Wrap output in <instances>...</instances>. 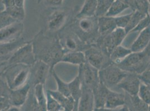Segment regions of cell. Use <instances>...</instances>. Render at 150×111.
Instances as JSON below:
<instances>
[{
  "label": "cell",
  "instance_id": "cell-54",
  "mask_svg": "<svg viewBox=\"0 0 150 111\" xmlns=\"http://www.w3.org/2000/svg\"><path fill=\"white\" fill-rule=\"evenodd\" d=\"M149 3H150V1H149Z\"/></svg>",
  "mask_w": 150,
  "mask_h": 111
},
{
  "label": "cell",
  "instance_id": "cell-44",
  "mask_svg": "<svg viewBox=\"0 0 150 111\" xmlns=\"http://www.w3.org/2000/svg\"><path fill=\"white\" fill-rule=\"evenodd\" d=\"M117 111H131V110L127 105H125L119 108Z\"/></svg>",
  "mask_w": 150,
  "mask_h": 111
},
{
  "label": "cell",
  "instance_id": "cell-40",
  "mask_svg": "<svg viewBox=\"0 0 150 111\" xmlns=\"http://www.w3.org/2000/svg\"><path fill=\"white\" fill-rule=\"evenodd\" d=\"M11 106L12 105L8 96H0V111L8 110Z\"/></svg>",
  "mask_w": 150,
  "mask_h": 111
},
{
  "label": "cell",
  "instance_id": "cell-22",
  "mask_svg": "<svg viewBox=\"0 0 150 111\" xmlns=\"http://www.w3.org/2000/svg\"><path fill=\"white\" fill-rule=\"evenodd\" d=\"M34 94L41 111H47V95L44 85L39 84L33 87Z\"/></svg>",
  "mask_w": 150,
  "mask_h": 111
},
{
  "label": "cell",
  "instance_id": "cell-23",
  "mask_svg": "<svg viewBox=\"0 0 150 111\" xmlns=\"http://www.w3.org/2000/svg\"><path fill=\"white\" fill-rule=\"evenodd\" d=\"M131 53L132 52L131 49L120 45L112 50L109 56V58L112 62L115 64L122 61Z\"/></svg>",
  "mask_w": 150,
  "mask_h": 111
},
{
  "label": "cell",
  "instance_id": "cell-27",
  "mask_svg": "<svg viewBox=\"0 0 150 111\" xmlns=\"http://www.w3.org/2000/svg\"><path fill=\"white\" fill-rule=\"evenodd\" d=\"M20 110L21 111H41L35 97L33 87L25 103L20 107Z\"/></svg>",
  "mask_w": 150,
  "mask_h": 111
},
{
  "label": "cell",
  "instance_id": "cell-18",
  "mask_svg": "<svg viewBox=\"0 0 150 111\" xmlns=\"http://www.w3.org/2000/svg\"><path fill=\"white\" fill-rule=\"evenodd\" d=\"M98 31L103 37L111 33L116 28L114 17L104 16L98 18Z\"/></svg>",
  "mask_w": 150,
  "mask_h": 111
},
{
  "label": "cell",
  "instance_id": "cell-39",
  "mask_svg": "<svg viewBox=\"0 0 150 111\" xmlns=\"http://www.w3.org/2000/svg\"><path fill=\"white\" fill-rule=\"evenodd\" d=\"M150 26V18L149 15L146 16L142 19L137 26L131 32H141Z\"/></svg>",
  "mask_w": 150,
  "mask_h": 111
},
{
  "label": "cell",
  "instance_id": "cell-41",
  "mask_svg": "<svg viewBox=\"0 0 150 111\" xmlns=\"http://www.w3.org/2000/svg\"><path fill=\"white\" fill-rule=\"evenodd\" d=\"M43 5L46 7L57 8L61 6L63 3V0H45L42 1Z\"/></svg>",
  "mask_w": 150,
  "mask_h": 111
},
{
  "label": "cell",
  "instance_id": "cell-53",
  "mask_svg": "<svg viewBox=\"0 0 150 111\" xmlns=\"http://www.w3.org/2000/svg\"><path fill=\"white\" fill-rule=\"evenodd\" d=\"M148 86H149V88H150V85H147Z\"/></svg>",
  "mask_w": 150,
  "mask_h": 111
},
{
  "label": "cell",
  "instance_id": "cell-26",
  "mask_svg": "<svg viewBox=\"0 0 150 111\" xmlns=\"http://www.w3.org/2000/svg\"><path fill=\"white\" fill-rule=\"evenodd\" d=\"M126 2L129 7L133 10V11H139L144 14L149 15V8L150 3L149 1L138 0V1H126Z\"/></svg>",
  "mask_w": 150,
  "mask_h": 111
},
{
  "label": "cell",
  "instance_id": "cell-4",
  "mask_svg": "<svg viewBox=\"0 0 150 111\" xmlns=\"http://www.w3.org/2000/svg\"><path fill=\"white\" fill-rule=\"evenodd\" d=\"M36 61L33 43L31 41H29L13 53L7 60V65L11 66L22 64L31 67Z\"/></svg>",
  "mask_w": 150,
  "mask_h": 111
},
{
  "label": "cell",
  "instance_id": "cell-42",
  "mask_svg": "<svg viewBox=\"0 0 150 111\" xmlns=\"http://www.w3.org/2000/svg\"><path fill=\"white\" fill-rule=\"evenodd\" d=\"M138 77L142 83L146 85H150V70H146L142 74L138 75Z\"/></svg>",
  "mask_w": 150,
  "mask_h": 111
},
{
  "label": "cell",
  "instance_id": "cell-36",
  "mask_svg": "<svg viewBox=\"0 0 150 111\" xmlns=\"http://www.w3.org/2000/svg\"><path fill=\"white\" fill-rule=\"evenodd\" d=\"M16 22L5 10L0 12V30Z\"/></svg>",
  "mask_w": 150,
  "mask_h": 111
},
{
  "label": "cell",
  "instance_id": "cell-48",
  "mask_svg": "<svg viewBox=\"0 0 150 111\" xmlns=\"http://www.w3.org/2000/svg\"><path fill=\"white\" fill-rule=\"evenodd\" d=\"M149 15L150 18V5H149Z\"/></svg>",
  "mask_w": 150,
  "mask_h": 111
},
{
  "label": "cell",
  "instance_id": "cell-10",
  "mask_svg": "<svg viewBox=\"0 0 150 111\" xmlns=\"http://www.w3.org/2000/svg\"><path fill=\"white\" fill-rule=\"evenodd\" d=\"M141 83L138 74L128 73L117 86L124 90L129 96H134L137 95Z\"/></svg>",
  "mask_w": 150,
  "mask_h": 111
},
{
  "label": "cell",
  "instance_id": "cell-28",
  "mask_svg": "<svg viewBox=\"0 0 150 111\" xmlns=\"http://www.w3.org/2000/svg\"><path fill=\"white\" fill-rule=\"evenodd\" d=\"M147 16L144 13L139 11H133L132 12V16L130 20L126 26L125 30L127 35L130 33L140 22V21Z\"/></svg>",
  "mask_w": 150,
  "mask_h": 111
},
{
  "label": "cell",
  "instance_id": "cell-9",
  "mask_svg": "<svg viewBox=\"0 0 150 111\" xmlns=\"http://www.w3.org/2000/svg\"><path fill=\"white\" fill-rule=\"evenodd\" d=\"M24 30L23 22H16L0 30V44L13 42L21 38Z\"/></svg>",
  "mask_w": 150,
  "mask_h": 111
},
{
  "label": "cell",
  "instance_id": "cell-55",
  "mask_svg": "<svg viewBox=\"0 0 150 111\" xmlns=\"http://www.w3.org/2000/svg\"></svg>",
  "mask_w": 150,
  "mask_h": 111
},
{
  "label": "cell",
  "instance_id": "cell-25",
  "mask_svg": "<svg viewBox=\"0 0 150 111\" xmlns=\"http://www.w3.org/2000/svg\"><path fill=\"white\" fill-rule=\"evenodd\" d=\"M4 10L17 22H23L25 19L26 16L25 7L17 6L15 2L13 6L5 8Z\"/></svg>",
  "mask_w": 150,
  "mask_h": 111
},
{
  "label": "cell",
  "instance_id": "cell-20",
  "mask_svg": "<svg viewBox=\"0 0 150 111\" xmlns=\"http://www.w3.org/2000/svg\"><path fill=\"white\" fill-rule=\"evenodd\" d=\"M61 62L80 66L86 62L84 52L80 51L65 53Z\"/></svg>",
  "mask_w": 150,
  "mask_h": 111
},
{
  "label": "cell",
  "instance_id": "cell-19",
  "mask_svg": "<svg viewBox=\"0 0 150 111\" xmlns=\"http://www.w3.org/2000/svg\"><path fill=\"white\" fill-rule=\"evenodd\" d=\"M97 3V0L85 1L80 11L76 15V18L80 19L83 18H91L95 16Z\"/></svg>",
  "mask_w": 150,
  "mask_h": 111
},
{
  "label": "cell",
  "instance_id": "cell-21",
  "mask_svg": "<svg viewBox=\"0 0 150 111\" xmlns=\"http://www.w3.org/2000/svg\"><path fill=\"white\" fill-rule=\"evenodd\" d=\"M69 86L71 96L75 100L77 108L82 93V85L78 74L73 80L69 83Z\"/></svg>",
  "mask_w": 150,
  "mask_h": 111
},
{
  "label": "cell",
  "instance_id": "cell-11",
  "mask_svg": "<svg viewBox=\"0 0 150 111\" xmlns=\"http://www.w3.org/2000/svg\"><path fill=\"white\" fill-rule=\"evenodd\" d=\"M31 84L28 82L24 86L15 90L9 89L8 98L12 106L20 108L25 103L31 90Z\"/></svg>",
  "mask_w": 150,
  "mask_h": 111
},
{
  "label": "cell",
  "instance_id": "cell-43",
  "mask_svg": "<svg viewBox=\"0 0 150 111\" xmlns=\"http://www.w3.org/2000/svg\"><path fill=\"white\" fill-rule=\"evenodd\" d=\"M118 108L117 109H111L108 108L106 107H103V108H94L93 111H117Z\"/></svg>",
  "mask_w": 150,
  "mask_h": 111
},
{
  "label": "cell",
  "instance_id": "cell-47",
  "mask_svg": "<svg viewBox=\"0 0 150 111\" xmlns=\"http://www.w3.org/2000/svg\"><path fill=\"white\" fill-rule=\"evenodd\" d=\"M4 10V7H0V12Z\"/></svg>",
  "mask_w": 150,
  "mask_h": 111
},
{
  "label": "cell",
  "instance_id": "cell-17",
  "mask_svg": "<svg viewBox=\"0 0 150 111\" xmlns=\"http://www.w3.org/2000/svg\"><path fill=\"white\" fill-rule=\"evenodd\" d=\"M109 91V88L101 82L93 91L95 108L105 107Z\"/></svg>",
  "mask_w": 150,
  "mask_h": 111
},
{
  "label": "cell",
  "instance_id": "cell-1",
  "mask_svg": "<svg viewBox=\"0 0 150 111\" xmlns=\"http://www.w3.org/2000/svg\"><path fill=\"white\" fill-rule=\"evenodd\" d=\"M31 42L36 60L47 63L52 71L57 64L61 62L65 53L59 35L48 37L40 32Z\"/></svg>",
  "mask_w": 150,
  "mask_h": 111
},
{
  "label": "cell",
  "instance_id": "cell-34",
  "mask_svg": "<svg viewBox=\"0 0 150 111\" xmlns=\"http://www.w3.org/2000/svg\"><path fill=\"white\" fill-rule=\"evenodd\" d=\"M110 36L115 47H117L121 45L122 42L125 40V36H127V34L125 33V29L117 27L110 33Z\"/></svg>",
  "mask_w": 150,
  "mask_h": 111
},
{
  "label": "cell",
  "instance_id": "cell-30",
  "mask_svg": "<svg viewBox=\"0 0 150 111\" xmlns=\"http://www.w3.org/2000/svg\"><path fill=\"white\" fill-rule=\"evenodd\" d=\"M131 106H128L134 111H148L149 105L140 99L137 95L129 96Z\"/></svg>",
  "mask_w": 150,
  "mask_h": 111
},
{
  "label": "cell",
  "instance_id": "cell-7",
  "mask_svg": "<svg viewBox=\"0 0 150 111\" xmlns=\"http://www.w3.org/2000/svg\"><path fill=\"white\" fill-rule=\"evenodd\" d=\"M84 54L86 62L99 71L112 63L109 56L99 47H90L85 50Z\"/></svg>",
  "mask_w": 150,
  "mask_h": 111
},
{
  "label": "cell",
  "instance_id": "cell-33",
  "mask_svg": "<svg viewBox=\"0 0 150 111\" xmlns=\"http://www.w3.org/2000/svg\"><path fill=\"white\" fill-rule=\"evenodd\" d=\"M78 28L83 33H90L93 31L94 27V22L93 17L91 18H83L79 19Z\"/></svg>",
  "mask_w": 150,
  "mask_h": 111
},
{
  "label": "cell",
  "instance_id": "cell-6",
  "mask_svg": "<svg viewBox=\"0 0 150 111\" xmlns=\"http://www.w3.org/2000/svg\"><path fill=\"white\" fill-rule=\"evenodd\" d=\"M99 71L93 67L88 62L79 66L78 75L81 81L82 86L92 91L100 83Z\"/></svg>",
  "mask_w": 150,
  "mask_h": 111
},
{
  "label": "cell",
  "instance_id": "cell-51",
  "mask_svg": "<svg viewBox=\"0 0 150 111\" xmlns=\"http://www.w3.org/2000/svg\"><path fill=\"white\" fill-rule=\"evenodd\" d=\"M130 108V110H131V111H134L133 110H132V108Z\"/></svg>",
  "mask_w": 150,
  "mask_h": 111
},
{
  "label": "cell",
  "instance_id": "cell-49",
  "mask_svg": "<svg viewBox=\"0 0 150 111\" xmlns=\"http://www.w3.org/2000/svg\"><path fill=\"white\" fill-rule=\"evenodd\" d=\"M147 69H149V70H150V64H149V67H148V68H147Z\"/></svg>",
  "mask_w": 150,
  "mask_h": 111
},
{
  "label": "cell",
  "instance_id": "cell-31",
  "mask_svg": "<svg viewBox=\"0 0 150 111\" xmlns=\"http://www.w3.org/2000/svg\"><path fill=\"white\" fill-rule=\"evenodd\" d=\"M114 0H98L95 17L99 18L106 16Z\"/></svg>",
  "mask_w": 150,
  "mask_h": 111
},
{
  "label": "cell",
  "instance_id": "cell-37",
  "mask_svg": "<svg viewBox=\"0 0 150 111\" xmlns=\"http://www.w3.org/2000/svg\"><path fill=\"white\" fill-rule=\"evenodd\" d=\"M137 96L144 102L150 105V90L147 85L141 83Z\"/></svg>",
  "mask_w": 150,
  "mask_h": 111
},
{
  "label": "cell",
  "instance_id": "cell-3",
  "mask_svg": "<svg viewBox=\"0 0 150 111\" xmlns=\"http://www.w3.org/2000/svg\"><path fill=\"white\" fill-rule=\"evenodd\" d=\"M150 62V57L144 51L139 52H132L115 65L127 73L139 75L147 69Z\"/></svg>",
  "mask_w": 150,
  "mask_h": 111
},
{
  "label": "cell",
  "instance_id": "cell-15",
  "mask_svg": "<svg viewBox=\"0 0 150 111\" xmlns=\"http://www.w3.org/2000/svg\"><path fill=\"white\" fill-rule=\"evenodd\" d=\"M94 108L93 91L82 86V93L79 102L77 111H93Z\"/></svg>",
  "mask_w": 150,
  "mask_h": 111
},
{
  "label": "cell",
  "instance_id": "cell-5",
  "mask_svg": "<svg viewBox=\"0 0 150 111\" xmlns=\"http://www.w3.org/2000/svg\"><path fill=\"white\" fill-rule=\"evenodd\" d=\"M101 82L107 87L118 85L128 73L122 70L114 63H111L99 72Z\"/></svg>",
  "mask_w": 150,
  "mask_h": 111
},
{
  "label": "cell",
  "instance_id": "cell-13",
  "mask_svg": "<svg viewBox=\"0 0 150 111\" xmlns=\"http://www.w3.org/2000/svg\"><path fill=\"white\" fill-rule=\"evenodd\" d=\"M27 42L20 38L13 42L0 44V60H8L17 49Z\"/></svg>",
  "mask_w": 150,
  "mask_h": 111
},
{
  "label": "cell",
  "instance_id": "cell-2",
  "mask_svg": "<svg viewBox=\"0 0 150 111\" xmlns=\"http://www.w3.org/2000/svg\"><path fill=\"white\" fill-rule=\"evenodd\" d=\"M30 74V67L22 64L8 66L4 72L7 86L15 90L24 86L28 82Z\"/></svg>",
  "mask_w": 150,
  "mask_h": 111
},
{
  "label": "cell",
  "instance_id": "cell-35",
  "mask_svg": "<svg viewBox=\"0 0 150 111\" xmlns=\"http://www.w3.org/2000/svg\"><path fill=\"white\" fill-rule=\"evenodd\" d=\"M46 95H47V111H63L61 105L53 99L47 91H46Z\"/></svg>",
  "mask_w": 150,
  "mask_h": 111
},
{
  "label": "cell",
  "instance_id": "cell-14",
  "mask_svg": "<svg viewBox=\"0 0 150 111\" xmlns=\"http://www.w3.org/2000/svg\"><path fill=\"white\" fill-rule=\"evenodd\" d=\"M150 41V26L141 31L137 38L132 43L131 50L132 52H139L144 51Z\"/></svg>",
  "mask_w": 150,
  "mask_h": 111
},
{
  "label": "cell",
  "instance_id": "cell-38",
  "mask_svg": "<svg viewBox=\"0 0 150 111\" xmlns=\"http://www.w3.org/2000/svg\"><path fill=\"white\" fill-rule=\"evenodd\" d=\"M132 13H131L128 15H126L124 16L115 17L114 19H115L117 27L125 29L126 27V26L128 25Z\"/></svg>",
  "mask_w": 150,
  "mask_h": 111
},
{
  "label": "cell",
  "instance_id": "cell-50",
  "mask_svg": "<svg viewBox=\"0 0 150 111\" xmlns=\"http://www.w3.org/2000/svg\"><path fill=\"white\" fill-rule=\"evenodd\" d=\"M148 111H150V105H149V110H148Z\"/></svg>",
  "mask_w": 150,
  "mask_h": 111
},
{
  "label": "cell",
  "instance_id": "cell-12",
  "mask_svg": "<svg viewBox=\"0 0 150 111\" xmlns=\"http://www.w3.org/2000/svg\"><path fill=\"white\" fill-rule=\"evenodd\" d=\"M67 13L65 11L59 9H54L47 19V28L50 32H56L62 28L67 19Z\"/></svg>",
  "mask_w": 150,
  "mask_h": 111
},
{
  "label": "cell",
  "instance_id": "cell-8",
  "mask_svg": "<svg viewBox=\"0 0 150 111\" xmlns=\"http://www.w3.org/2000/svg\"><path fill=\"white\" fill-rule=\"evenodd\" d=\"M50 71V66L47 63L40 60H37L30 67L29 78L30 81L29 82L31 86L33 87L39 84L45 85Z\"/></svg>",
  "mask_w": 150,
  "mask_h": 111
},
{
  "label": "cell",
  "instance_id": "cell-52",
  "mask_svg": "<svg viewBox=\"0 0 150 111\" xmlns=\"http://www.w3.org/2000/svg\"><path fill=\"white\" fill-rule=\"evenodd\" d=\"M8 111V110H4V111Z\"/></svg>",
  "mask_w": 150,
  "mask_h": 111
},
{
  "label": "cell",
  "instance_id": "cell-46",
  "mask_svg": "<svg viewBox=\"0 0 150 111\" xmlns=\"http://www.w3.org/2000/svg\"><path fill=\"white\" fill-rule=\"evenodd\" d=\"M8 111H21L20 110V108L15 107V106H11L9 109Z\"/></svg>",
  "mask_w": 150,
  "mask_h": 111
},
{
  "label": "cell",
  "instance_id": "cell-32",
  "mask_svg": "<svg viewBox=\"0 0 150 111\" xmlns=\"http://www.w3.org/2000/svg\"><path fill=\"white\" fill-rule=\"evenodd\" d=\"M60 42L65 53L66 51H67V52L78 51V43L74 37L67 35L64 37L62 40H60Z\"/></svg>",
  "mask_w": 150,
  "mask_h": 111
},
{
  "label": "cell",
  "instance_id": "cell-29",
  "mask_svg": "<svg viewBox=\"0 0 150 111\" xmlns=\"http://www.w3.org/2000/svg\"><path fill=\"white\" fill-rule=\"evenodd\" d=\"M50 73L52 74V76L53 77L54 80L56 82L57 86V91L62 93L64 96L69 97H71L70 91L69 89V83H66L58 76V75L57 74L54 69H53Z\"/></svg>",
  "mask_w": 150,
  "mask_h": 111
},
{
  "label": "cell",
  "instance_id": "cell-16",
  "mask_svg": "<svg viewBox=\"0 0 150 111\" xmlns=\"http://www.w3.org/2000/svg\"><path fill=\"white\" fill-rule=\"evenodd\" d=\"M126 104L127 98L125 94L114 92L109 89L105 107L111 109H117Z\"/></svg>",
  "mask_w": 150,
  "mask_h": 111
},
{
  "label": "cell",
  "instance_id": "cell-24",
  "mask_svg": "<svg viewBox=\"0 0 150 111\" xmlns=\"http://www.w3.org/2000/svg\"><path fill=\"white\" fill-rule=\"evenodd\" d=\"M129 7L125 1L115 0L113 1L110 7L106 13L105 16L115 17V16L118 15L120 13L124 11Z\"/></svg>",
  "mask_w": 150,
  "mask_h": 111
},
{
  "label": "cell",
  "instance_id": "cell-45",
  "mask_svg": "<svg viewBox=\"0 0 150 111\" xmlns=\"http://www.w3.org/2000/svg\"><path fill=\"white\" fill-rule=\"evenodd\" d=\"M144 51L147 55V56L150 57V41L149 43V44H148V46L146 48V49L144 50Z\"/></svg>",
  "mask_w": 150,
  "mask_h": 111
}]
</instances>
